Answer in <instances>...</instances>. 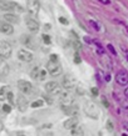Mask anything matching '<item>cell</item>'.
Instances as JSON below:
<instances>
[{
	"instance_id": "12",
	"label": "cell",
	"mask_w": 128,
	"mask_h": 136,
	"mask_svg": "<svg viewBox=\"0 0 128 136\" xmlns=\"http://www.w3.org/2000/svg\"><path fill=\"white\" fill-rule=\"evenodd\" d=\"M0 33L5 35H10L14 33V28L9 21H0Z\"/></svg>"
},
{
	"instance_id": "8",
	"label": "cell",
	"mask_w": 128,
	"mask_h": 136,
	"mask_svg": "<svg viewBox=\"0 0 128 136\" xmlns=\"http://www.w3.org/2000/svg\"><path fill=\"white\" fill-rule=\"evenodd\" d=\"M116 81L121 86H126L128 85V72L126 70H119L116 75Z\"/></svg>"
},
{
	"instance_id": "17",
	"label": "cell",
	"mask_w": 128,
	"mask_h": 136,
	"mask_svg": "<svg viewBox=\"0 0 128 136\" xmlns=\"http://www.w3.org/2000/svg\"><path fill=\"white\" fill-rule=\"evenodd\" d=\"M9 65L8 62L4 60V58L0 59V76H6L9 74Z\"/></svg>"
},
{
	"instance_id": "25",
	"label": "cell",
	"mask_w": 128,
	"mask_h": 136,
	"mask_svg": "<svg viewBox=\"0 0 128 136\" xmlns=\"http://www.w3.org/2000/svg\"><path fill=\"white\" fill-rule=\"evenodd\" d=\"M3 111H4V112H6V114H9L10 111H11V106H10V105H6V104H5V105H3Z\"/></svg>"
},
{
	"instance_id": "29",
	"label": "cell",
	"mask_w": 128,
	"mask_h": 136,
	"mask_svg": "<svg viewBox=\"0 0 128 136\" xmlns=\"http://www.w3.org/2000/svg\"><path fill=\"white\" fill-rule=\"evenodd\" d=\"M59 21L62 23V24H64V25H67V24H68L67 19H65V18H63V16H60V18H59Z\"/></svg>"
},
{
	"instance_id": "32",
	"label": "cell",
	"mask_w": 128,
	"mask_h": 136,
	"mask_svg": "<svg viewBox=\"0 0 128 136\" xmlns=\"http://www.w3.org/2000/svg\"><path fill=\"white\" fill-rule=\"evenodd\" d=\"M92 92H93V95H98V91H97V88H93V89H92Z\"/></svg>"
},
{
	"instance_id": "3",
	"label": "cell",
	"mask_w": 128,
	"mask_h": 136,
	"mask_svg": "<svg viewBox=\"0 0 128 136\" xmlns=\"http://www.w3.org/2000/svg\"><path fill=\"white\" fill-rule=\"evenodd\" d=\"M0 10L4 11H10V10H16V11H24V9L20 6L19 4L13 3V1H8V0H0Z\"/></svg>"
},
{
	"instance_id": "6",
	"label": "cell",
	"mask_w": 128,
	"mask_h": 136,
	"mask_svg": "<svg viewBox=\"0 0 128 136\" xmlns=\"http://www.w3.org/2000/svg\"><path fill=\"white\" fill-rule=\"evenodd\" d=\"M18 89L23 94H33V90H34L33 85L27 80H19L18 81Z\"/></svg>"
},
{
	"instance_id": "31",
	"label": "cell",
	"mask_w": 128,
	"mask_h": 136,
	"mask_svg": "<svg viewBox=\"0 0 128 136\" xmlns=\"http://www.w3.org/2000/svg\"><path fill=\"white\" fill-rule=\"evenodd\" d=\"M107 127H108L110 131L113 130V125H112V122H110V121H108V122H107Z\"/></svg>"
},
{
	"instance_id": "1",
	"label": "cell",
	"mask_w": 128,
	"mask_h": 136,
	"mask_svg": "<svg viewBox=\"0 0 128 136\" xmlns=\"http://www.w3.org/2000/svg\"><path fill=\"white\" fill-rule=\"evenodd\" d=\"M47 70H48V72L52 76H59L62 74L63 69H62V65L59 62V58L57 55H54V54L50 55V60L47 64Z\"/></svg>"
},
{
	"instance_id": "19",
	"label": "cell",
	"mask_w": 128,
	"mask_h": 136,
	"mask_svg": "<svg viewBox=\"0 0 128 136\" xmlns=\"http://www.w3.org/2000/svg\"><path fill=\"white\" fill-rule=\"evenodd\" d=\"M4 20H6V21H9L10 24H18L19 23V16L18 15H15V14H5L4 15Z\"/></svg>"
},
{
	"instance_id": "11",
	"label": "cell",
	"mask_w": 128,
	"mask_h": 136,
	"mask_svg": "<svg viewBox=\"0 0 128 136\" xmlns=\"http://www.w3.org/2000/svg\"><path fill=\"white\" fill-rule=\"evenodd\" d=\"M25 24H27L28 29H29L31 33H37V31L39 30V23L34 19V18L27 16V19H25Z\"/></svg>"
},
{
	"instance_id": "28",
	"label": "cell",
	"mask_w": 128,
	"mask_h": 136,
	"mask_svg": "<svg viewBox=\"0 0 128 136\" xmlns=\"http://www.w3.org/2000/svg\"><path fill=\"white\" fill-rule=\"evenodd\" d=\"M43 40H44L45 44H50V38L48 35H43Z\"/></svg>"
},
{
	"instance_id": "5",
	"label": "cell",
	"mask_w": 128,
	"mask_h": 136,
	"mask_svg": "<svg viewBox=\"0 0 128 136\" xmlns=\"http://www.w3.org/2000/svg\"><path fill=\"white\" fill-rule=\"evenodd\" d=\"M27 8H28V11L33 16L38 15V13H39V10H40L39 0H28L27 1Z\"/></svg>"
},
{
	"instance_id": "33",
	"label": "cell",
	"mask_w": 128,
	"mask_h": 136,
	"mask_svg": "<svg viewBox=\"0 0 128 136\" xmlns=\"http://www.w3.org/2000/svg\"><path fill=\"white\" fill-rule=\"evenodd\" d=\"M123 127H124V129H126V130L128 131V121H126V122H123Z\"/></svg>"
},
{
	"instance_id": "20",
	"label": "cell",
	"mask_w": 128,
	"mask_h": 136,
	"mask_svg": "<svg viewBox=\"0 0 128 136\" xmlns=\"http://www.w3.org/2000/svg\"><path fill=\"white\" fill-rule=\"evenodd\" d=\"M9 91H10L9 86H3V88H0V100H5Z\"/></svg>"
},
{
	"instance_id": "23",
	"label": "cell",
	"mask_w": 128,
	"mask_h": 136,
	"mask_svg": "<svg viewBox=\"0 0 128 136\" xmlns=\"http://www.w3.org/2000/svg\"><path fill=\"white\" fill-rule=\"evenodd\" d=\"M43 106V100H37L31 104V107H40Z\"/></svg>"
},
{
	"instance_id": "4",
	"label": "cell",
	"mask_w": 128,
	"mask_h": 136,
	"mask_svg": "<svg viewBox=\"0 0 128 136\" xmlns=\"http://www.w3.org/2000/svg\"><path fill=\"white\" fill-rule=\"evenodd\" d=\"M11 45L8 41H0V58L8 59L11 56Z\"/></svg>"
},
{
	"instance_id": "18",
	"label": "cell",
	"mask_w": 128,
	"mask_h": 136,
	"mask_svg": "<svg viewBox=\"0 0 128 136\" xmlns=\"http://www.w3.org/2000/svg\"><path fill=\"white\" fill-rule=\"evenodd\" d=\"M77 125H78V119H77L75 116L69 117V120H67V121L64 122V127H65V129H69V130L74 129Z\"/></svg>"
},
{
	"instance_id": "10",
	"label": "cell",
	"mask_w": 128,
	"mask_h": 136,
	"mask_svg": "<svg viewBox=\"0 0 128 136\" xmlns=\"http://www.w3.org/2000/svg\"><path fill=\"white\" fill-rule=\"evenodd\" d=\"M62 85L64 86V89L70 90V89H73L77 85V79L74 78L73 75H65L64 79H63V81H62Z\"/></svg>"
},
{
	"instance_id": "13",
	"label": "cell",
	"mask_w": 128,
	"mask_h": 136,
	"mask_svg": "<svg viewBox=\"0 0 128 136\" xmlns=\"http://www.w3.org/2000/svg\"><path fill=\"white\" fill-rule=\"evenodd\" d=\"M18 58H19V60H21V61L30 62V61L34 59V56H33V54H31L30 51H28V50H19V51H18Z\"/></svg>"
},
{
	"instance_id": "14",
	"label": "cell",
	"mask_w": 128,
	"mask_h": 136,
	"mask_svg": "<svg viewBox=\"0 0 128 136\" xmlns=\"http://www.w3.org/2000/svg\"><path fill=\"white\" fill-rule=\"evenodd\" d=\"M21 43L25 45V46H28L30 49H35L37 48V45H35V43H34V39L29 36V35H23L21 36Z\"/></svg>"
},
{
	"instance_id": "16",
	"label": "cell",
	"mask_w": 128,
	"mask_h": 136,
	"mask_svg": "<svg viewBox=\"0 0 128 136\" xmlns=\"http://www.w3.org/2000/svg\"><path fill=\"white\" fill-rule=\"evenodd\" d=\"M62 107H63V110H64V112H65L67 115H77V114H78V107L72 105V104H68V105L63 104Z\"/></svg>"
},
{
	"instance_id": "2",
	"label": "cell",
	"mask_w": 128,
	"mask_h": 136,
	"mask_svg": "<svg viewBox=\"0 0 128 136\" xmlns=\"http://www.w3.org/2000/svg\"><path fill=\"white\" fill-rule=\"evenodd\" d=\"M84 111H86V114H87L90 119H93V120H97V119H99V116H100L99 106L94 101H92V100L86 101V104H84Z\"/></svg>"
},
{
	"instance_id": "34",
	"label": "cell",
	"mask_w": 128,
	"mask_h": 136,
	"mask_svg": "<svg viewBox=\"0 0 128 136\" xmlns=\"http://www.w3.org/2000/svg\"><path fill=\"white\" fill-rule=\"evenodd\" d=\"M124 95H126V97L128 99V88L126 89V90H124Z\"/></svg>"
},
{
	"instance_id": "26",
	"label": "cell",
	"mask_w": 128,
	"mask_h": 136,
	"mask_svg": "<svg viewBox=\"0 0 128 136\" xmlns=\"http://www.w3.org/2000/svg\"><path fill=\"white\" fill-rule=\"evenodd\" d=\"M107 49H108V50L112 53V54H113V55H117V51L114 50V48H113L112 45H108V46H107Z\"/></svg>"
},
{
	"instance_id": "22",
	"label": "cell",
	"mask_w": 128,
	"mask_h": 136,
	"mask_svg": "<svg viewBox=\"0 0 128 136\" xmlns=\"http://www.w3.org/2000/svg\"><path fill=\"white\" fill-rule=\"evenodd\" d=\"M89 25H90V26H93V28H94V30H97V31H99V30H100L99 25L96 23V21H94V20H89Z\"/></svg>"
},
{
	"instance_id": "15",
	"label": "cell",
	"mask_w": 128,
	"mask_h": 136,
	"mask_svg": "<svg viewBox=\"0 0 128 136\" xmlns=\"http://www.w3.org/2000/svg\"><path fill=\"white\" fill-rule=\"evenodd\" d=\"M16 105H18L20 111H25V110L28 109V105H29V104H28V100L23 96V95H19V96H18V100H16Z\"/></svg>"
},
{
	"instance_id": "24",
	"label": "cell",
	"mask_w": 128,
	"mask_h": 136,
	"mask_svg": "<svg viewBox=\"0 0 128 136\" xmlns=\"http://www.w3.org/2000/svg\"><path fill=\"white\" fill-rule=\"evenodd\" d=\"M6 99L9 100L10 105H13V104H14V95H13V92H11V91H9V92H8V96H6Z\"/></svg>"
},
{
	"instance_id": "9",
	"label": "cell",
	"mask_w": 128,
	"mask_h": 136,
	"mask_svg": "<svg viewBox=\"0 0 128 136\" xmlns=\"http://www.w3.org/2000/svg\"><path fill=\"white\" fill-rule=\"evenodd\" d=\"M30 76L31 79H34V80H44L45 76H47V70H44V69H40V68H34L31 70V72H30Z\"/></svg>"
},
{
	"instance_id": "21",
	"label": "cell",
	"mask_w": 128,
	"mask_h": 136,
	"mask_svg": "<svg viewBox=\"0 0 128 136\" xmlns=\"http://www.w3.org/2000/svg\"><path fill=\"white\" fill-rule=\"evenodd\" d=\"M84 134V131L82 130V127H74V129H72V135H83Z\"/></svg>"
},
{
	"instance_id": "27",
	"label": "cell",
	"mask_w": 128,
	"mask_h": 136,
	"mask_svg": "<svg viewBox=\"0 0 128 136\" xmlns=\"http://www.w3.org/2000/svg\"><path fill=\"white\" fill-rule=\"evenodd\" d=\"M80 61H82V60H80V56L78 55V53H75V56H74V62H75V64H79Z\"/></svg>"
},
{
	"instance_id": "35",
	"label": "cell",
	"mask_w": 128,
	"mask_h": 136,
	"mask_svg": "<svg viewBox=\"0 0 128 136\" xmlns=\"http://www.w3.org/2000/svg\"><path fill=\"white\" fill-rule=\"evenodd\" d=\"M1 130H3V122L0 121V131H1Z\"/></svg>"
},
{
	"instance_id": "30",
	"label": "cell",
	"mask_w": 128,
	"mask_h": 136,
	"mask_svg": "<svg viewBox=\"0 0 128 136\" xmlns=\"http://www.w3.org/2000/svg\"><path fill=\"white\" fill-rule=\"evenodd\" d=\"M102 101H103V104H104V105H106L107 107L109 106V105H108V102H107V99H106L104 96H102Z\"/></svg>"
},
{
	"instance_id": "7",
	"label": "cell",
	"mask_w": 128,
	"mask_h": 136,
	"mask_svg": "<svg viewBox=\"0 0 128 136\" xmlns=\"http://www.w3.org/2000/svg\"><path fill=\"white\" fill-rule=\"evenodd\" d=\"M45 90H47V92H49L52 95H60V92H62L59 84L55 82V81L47 82V84H45Z\"/></svg>"
}]
</instances>
